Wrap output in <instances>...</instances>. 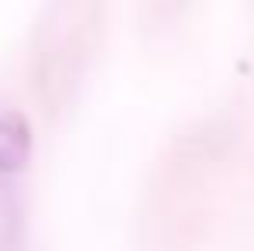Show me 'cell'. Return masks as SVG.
<instances>
[{
	"label": "cell",
	"mask_w": 254,
	"mask_h": 251,
	"mask_svg": "<svg viewBox=\"0 0 254 251\" xmlns=\"http://www.w3.org/2000/svg\"><path fill=\"white\" fill-rule=\"evenodd\" d=\"M31 159V127L24 114H0V172H21Z\"/></svg>",
	"instance_id": "cell-1"
}]
</instances>
